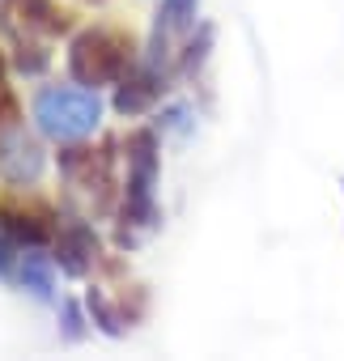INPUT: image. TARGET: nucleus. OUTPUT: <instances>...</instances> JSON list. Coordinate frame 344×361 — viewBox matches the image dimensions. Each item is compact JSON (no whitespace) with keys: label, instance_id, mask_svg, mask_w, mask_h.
I'll return each mask as SVG.
<instances>
[{"label":"nucleus","instance_id":"14","mask_svg":"<svg viewBox=\"0 0 344 361\" xmlns=\"http://www.w3.org/2000/svg\"><path fill=\"white\" fill-rule=\"evenodd\" d=\"M64 336H68V340L81 336V314H77V306H64Z\"/></svg>","mask_w":344,"mask_h":361},{"label":"nucleus","instance_id":"10","mask_svg":"<svg viewBox=\"0 0 344 361\" xmlns=\"http://www.w3.org/2000/svg\"><path fill=\"white\" fill-rule=\"evenodd\" d=\"M18 281H22L35 298L51 302V289H56V281H51V259L35 255V247H30V251H22V259H18Z\"/></svg>","mask_w":344,"mask_h":361},{"label":"nucleus","instance_id":"13","mask_svg":"<svg viewBox=\"0 0 344 361\" xmlns=\"http://www.w3.org/2000/svg\"><path fill=\"white\" fill-rule=\"evenodd\" d=\"M0 119H13V98L5 85V60H0Z\"/></svg>","mask_w":344,"mask_h":361},{"label":"nucleus","instance_id":"8","mask_svg":"<svg viewBox=\"0 0 344 361\" xmlns=\"http://www.w3.org/2000/svg\"><path fill=\"white\" fill-rule=\"evenodd\" d=\"M161 94V77L149 73V68H128L119 77V90H115V111L119 115H140L153 106V98Z\"/></svg>","mask_w":344,"mask_h":361},{"label":"nucleus","instance_id":"11","mask_svg":"<svg viewBox=\"0 0 344 361\" xmlns=\"http://www.w3.org/2000/svg\"><path fill=\"white\" fill-rule=\"evenodd\" d=\"M90 310H94V323H102V331H111V336L123 331V314H119L102 293H90Z\"/></svg>","mask_w":344,"mask_h":361},{"label":"nucleus","instance_id":"12","mask_svg":"<svg viewBox=\"0 0 344 361\" xmlns=\"http://www.w3.org/2000/svg\"><path fill=\"white\" fill-rule=\"evenodd\" d=\"M196 18V0H166V30H183Z\"/></svg>","mask_w":344,"mask_h":361},{"label":"nucleus","instance_id":"5","mask_svg":"<svg viewBox=\"0 0 344 361\" xmlns=\"http://www.w3.org/2000/svg\"><path fill=\"white\" fill-rule=\"evenodd\" d=\"M60 174L94 204H106V196H111V149H81V145L60 149Z\"/></svg>","mask_w":344,"mask_h":361},{"label":"nucleus","instance_id":"2","mask_svg":"<svg viewBox=\"0 0 344 361\" xmlns=\"http://www.w3.org/2000/svg\"><path fill=\"white\" fill-rule=\"evenodd\" d=\"M157 136L153 132H132L128 136V188H123V234L119 243H136V230H153L157 226Z\"/></svg>","mask_w":344,"mask_h":361},{"label":"nucleus","instance_id":"1","mask_svg":"<svg viewBox=\"0 0 344 361\" xmlns=\"http://www.w3.org/2000/svg\"><path fill=\"white\" fill-rule=\"evenodd\" d=\"M102 119V98L90 85H43L35 94V123L43 136L73 145L81 136H90Z\"/></svg>","mask_w":344,"mask_h":361},{"label":"nucleus","instance_id":"7","mask_svg":"<svg viewBox=\"0 0 344 361\" xmlns=\"http://www.w3.org/2000/svg\"><path fill=\"white\" fill-rule=\"evenodd\" d=\"M98 259V238L85 221H68L60 234H56V264L68 272V276H85Z\"/></svg>","mask_w":344,"mask_h":361},{"label":"nucleus","instance_id":"9","mask_svg":"<svg viewBox=\"0 0 344 361\" xmlns=\"http://www.w3.org/2000/svg\"><path fill=\"white\" fill-rule=\"evenodd\" d=\"M0 234H9L18 247H43L51 238V226L39 221L35 213H5L0 217Z\"/></svg>","mask_w":344,"mask_h":361},{"label":"nucleus","instance_id":"4","mask_svg":"<svg viewBox=\"0 0 344 361\" xmlns=\"http://www.w3.org/2000/svg\"><path fill=\"white\" fill-rule=\"evenodd\" d=\"M0 26L13 43H39L51 39V35H64L68 30V18L51 5V0H5L0 5Z\"/></svg>","mask_w":344,"mask_h":361},{"label":"nucleus","instance_id":"6","mask_svg":"<svg viewBox=\"0 0 344 361\" xmlns=\"http://www.w3.org/2000/svg\"><path fill=\"white\" fill-rule=\"evenodd\" d=\"M43 166H47V157H43L35 136H26L22 128H5V132H0V174H5L9 183H18V188L35 183V178L43 174Z\"/></svg>","mask_w":344,"mask_h":361},{"label":"nucleus","instance_id":"3","mask_svg":"<svg viewBox=\"0 0 344 361\" xmlns=\"http://www.w3.org/2000/svg\"><path fill=\"white\" fill-rule=\"evenodd\" d=\"M128 68H132V43L115 30H85L68 47V73H73V81H81L90 90L119 81Z\"/></svg>","mask_w":344,"mask_h":361}]
</instances>
